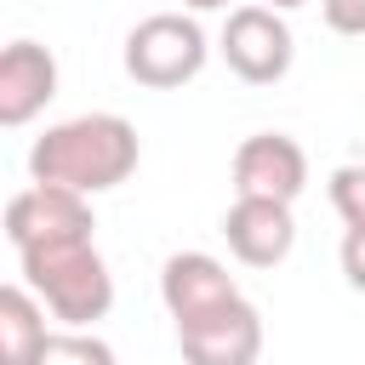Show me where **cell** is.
Masks as SVG:
<instances>
[{"label": "cell", "instance_id": "6da1fadb", "mask_svg": "<svg viewBox=\"0 0 365 365\" xmlns=\"http://www.w3.org/2000/svg\"><path fill=\"white\" fill-rule=\"evenodd\" d=\"M143 160L137 125L125 114H74L46 125V137H34L29 148V177L46 188H74V194H108L120 188Z\"/></svg>", "mask_w": 365, "mask_h": 365}, {"label": "cell", "instance_id": "7a4b0ae2", "mask_svg": "<svg viewBox=\"0 0 365 365\" xmlns=\"http://www.w3.org/2000/svg\"><path fill=\"white\" fill-rule=\"evenodd\" d=\"M17 268H23V285L46 302V314L63 319L68 331H86L91 319H103L114 308V274L91 240L17 251Z\"/></svg>", "mask_w": 365, "mask_h": 365}, {"label": "cell", "instance_id": "3957f363", "mask_svg": "<svg viewBox=\"0 0 365 365\" xmlns=\"http://www.w3.org/2000/svg\"><path fill=\"white\" fill-rule=\"evenodd\" d=\"M205 57H211L205 29L182 11H154L125 34V74L148 91H177V86L200 80Z\"/></svg>", "mask_w": 365, "mask_h": 365}, {"label": "cell", "instance_id": "277c9868", "mask_svg": "<svg viewBox=\"0 0 365 365\" xmlns=\"http://www.w3.org/2000/svg\"><path fill=\"white\" fill-rule=\"evenodd\" d=\"M217 51H222L228 74H240L245 86H274V80L291 74L297 40H291L285 11H274V6H234L228 23H222Z\"/></svg>", "mask_w": 365, "mask_h": 365}, {"label": "cell", "instance_id": "5b68a950", "mask_svg": "<svg viewBox=\"0 0 365 365\" xmlns=\"http://www.w3.org/2000/svg\"><path fill=\"white\" fill-rule=\"evenodd\" d=\"M97 217H91V200L74 194V188H46V182H29L6 200V240L17 251H34V245H63V240H91Z\"/></svg>", "mask_w": 365, "mask_h": 365}, {"label": "cell", "instance_id": "8992f818", "mask_svg": "<svg viewBox=\"0 0 365 365\" xmlns=\"http://www.w3.org/2000/svg\"><path fill=\"white\" fill-rule=\"evenodd\" d=\"M308 188V154L285 131H257L234 148V200H279L291 205Z\"/></svg>", "mask_w": 365, "mask_h": 365}, {"label": "cell", "instance_id": "52a82bcc", "mask_svg": "<svg viewBox=\"0 0 365 365\" xmlns=\"http://www.w3.org/2000/svg\"><path fill=\"white\" fill-rule=\"evenodd\" d=\"M177 348H182V365H257L262 354V314L234 297L200 319H182L177 325Z\"/></svg>", "mask_w": 365, "mask_h": 365}, {"label": "cell", "instance_id": "ba28073f", "mask_svg": "<svg viewBox=\"0 0 365 365\" xmlns=\"http://www.w3.org/2000/svg\"><path fill=\"white\" fill-rule=\"evenodd\" d=\"M222 240L234 251V262L245 268H279L297 245V217L279 200H234L222 211Z\"/></svg>", "mask_w": 365, "mask_h": 365}, {"label": "cell", "instance_id": "9c48e42d", "mask_svg": "<svg viewBox=\"0 0 365 365\" xmlns=\"http://www.w3.org/2000/svg\"><path fill=\"white\" fill-rule=\"evenodd\" d=\"M234 297H240V285H234V274L211 251H177L160 268V302H165L171 325L200 319V314H211V308H222Z\"/></svg>", "mask_w": 365, "mask_h": 365}, {"label": "cell", "instance_id": "30bf717a", "mask_svg": "<svg viewBox=\"0 0 365 365\" xmlns=\"http://www.w3.org/2000/svg\"><path fill=\"white\" fill-rule=\"evenodd\" d=\"M57 97V57L34 40H11L0 51V125H29Z\"/></svg>", "mask_w": 365, "mask_h": 365}, {"label": "cell", "instance_id": "8fae6325", "mask_svg": "<svg viewBox=\"0 0 365 365\" xmlns=\"http://www.w3.org/2000/svg\"><path fill=\"white\" fill-rule=\"evenodd\" d=\"M46 302L29 285L0 291V365H34L46 348Z\"/></svg>", "mask_w": 365, "mask_h": 365}, {"label": "cell", "instance_id": "7c38bea8", "mask_svg": "<svg viewBox=\"0 0 365 365\" xmlns=\"http://www.w3.org/2000/svg\"><path fill=\"white\" fill-rule=\"evenodd\" d=\"M34 365H114V348L91 331H51Z\"/></svg>", "mask_w": 365, "mask_h": 365}, {"label": "cell", "instance_id": "4fadbf2b", "mask_svg": "<svg viewBox=\"0 0 365 365\" xmlns=\"http://www.w3.org/2000/svg\"><path fill=\"white\" fill-rule=\"evenodd\" d=\"M325 194H331V211H336L348 228H365V160L336 165L331 182H325Z\"/></svg>", "mask_w": 365, "mask_h": 365}, {"label": "cell", "instance_id": "5bb4252c", "mask_svg": "<svg viewBox=\"0 0 365 365\" xmlns=\"http://www.w3.org/2000/svg\"><path fill=\"white\" fill-rule=\"evenodd\" d=\"M319 17H325V29L342 34V40H359V34H365V0H319Z\"/></svg>", "mask_w": 365, "mask_h": 365}, {"label": "cell", "instance_id": "9a60e30c", "mask_svg": "<svg viewBox=\"0 0 365 365\" xmlns=\"http://www.w3.org/2000/svg\"><path fill=\"white\" fill-rule=\"evenodd\" d=\"M336 257H342V279H348L354 291H365V228H348Z\"/></svg>", "mask_w": 365, "mask_h": 365}, {"label": "cell", "instance_id": "2e32d148", "mask_svg": "<svg viewBox=\"0 0 365 365\" xmlns=\"http://www.w3.org/2000/svg\"><path fill=\"white\" fill-rule=\"evenodd\" d=\"M182 6H188V11H222L228 0H182Z\"/></svg>", "mask_w": 365, "mask_h": 365}, {"label": "cell", "instance_id": "e0dca14e", "mask_svg": "<svg viewBox=\"0 0 365 365\" xmlns=\"http://www.w3.org/2000/svg\"><path fill=\"white\" fill-rule=\"evenodd\" d=\"M262 6H274V11H297V6H308V0H262Z\"/></svg>", "mask_w": 365, "mask_h": 365}]
</instances>
